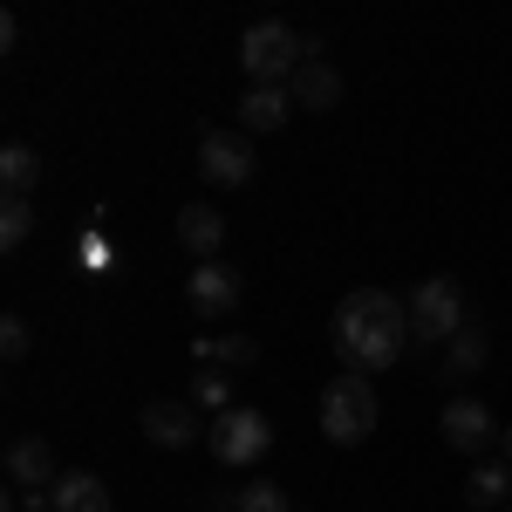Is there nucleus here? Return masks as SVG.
<instances>
[{"instance_id":"nucleus-1","label":"nucleus","mask_w":512,"mask_h":512,"mask_svg":"<svg viewBox=\"0 0 512 512\" xmlns=\"http://www.w3.org/2000/svg\"><path fill=\"white\" fill-rule=\"evenodd\" d=\"M410 301H396L390 287H355V294H342V308H335V321H328V342H335V355L349 362L355 376H376V369H390L396 355L410 349Z\"/></svg>"},{"instance_id":"nucleus-2","label":"nucleus","mask_w":512,"mask_h":512,"mask_svg":"<svg viewBox=\"0 0 512 512\" xmlns=\"http://www.w3.org/2000/svg\"><path fill=\"white\" fill-rule=\"evenodd\" d=\"M369 431H376V390H369V376L349 369L321 390V437L328 444H362Z\"/></svg>"},{"instance_id":"nucleus-3","label":"nucleus","mask_w":512,"mask_h":512,"mask_svg":"<svg viewBox=\"0 0 512 512\" xmlns=\"http://www.w3.org/2000/svg\"><path fill=\"white\" fill-rule=\"evenodd\" d=\"M239 62L253 82H294V69L308 62V41L294 35L287 21H253L246 41H239Z\"/></svg>"},{"instance_id":"nucleus-4","label":"nucleus","mask_w":512,"mask_h":512,"mask_svg":"<svg viewBox=\"0 0 512 512\" xmlns=\"http://www.w3.org/2000/svg\"><path fill=\"white\" fill-rule=\"evenodd\" d=\"M410 328H417V342H451L458 328H472L465 287H458L451 274H431L417 294H410Z\"/></svg>"},{"instance_id":"nucleus-5","label":"nucleus","mask_w":512,"mask_h":512,"mask_svg":"<svg viewBox=\"0 0 512 512\" xmlns=\"http://www.w3.org/2000/svg\"><path fill=\"white\" fill-rule=\"evenodd\" d=\"M205 444H212V458H219V465H260V458L274 451V424H267L260 410H246V403H233L226 417H212V431H205Z\"/></svg>"},{"instance_id":"nucleus-6","label":"nucleus","mask_w":512,"mask_h":512,"mask_svg":"<svg viewBox=\"0 0 512 512\" xmlns=\"http://www.w3.org/2000/svg\"><path fill=\"white\" fill-rule=\"evenodd\" d=\"M198 171H205V185H219V192L253 185V144H246V130H205V137H198Z\"/></svg>"},{"instance_id":"nucleus-7","label":"nucleus","mask_w":512,"mask_h":512,"mask_svg":"<svg viewBox=\"0 0 512 512\" xmlns=\"http://www.w3.org/2000/svg\"><path fill=\"white\" fill-rule=\"evenodd\" d=\"M437 431H444L451 451H465V458H485V451L499 444V424H492V410H485L478 396H451L444 417H437Z\"/></svg>"},{"instance_id":"nucleus-8","label":"nucleus","mask_w":512,"mask_h":512,"mask_svg":"<svg viewBox=\"0 0 512 512\" xmlns=\"http://www.w3.org/2000/svg\"><path fill=\"white\" fill-rule=\"evenodd\" d=\"M7 478H14V492H28V499H48L55 492V451H48V437H14L7 444Z\"/></svg>"},{"instance_id":"nucleus-9","label":"nucleus","mask_w":512,"mask_h":512,"mask_svg":"<svg viewBox=\"0 0 512 512\" xmlns=\"http://www.w3.org/2000/svg\"><path fill=\"white\" fill-rule=\"evenodd\" d=\"M185 301H192L205 321H219V315H233L239 308V274L226 267V260H198L192 280H185Z\"/></svg>"},{"instance_id":"nucleus-10","label":"nucleus","mask_w":512,"mask_h":512,"mask_svg":"<svg viewBox=\"0 0 512 512\" xmlns=\"http://www.w3.org/2000/svg\"><path fill=\"white\" fill-rule=\"evenodd\" d=\"M144 437L151 444H164V451H185V444H198V403H171V396H151L144 403Z\"/></svg>"},{"instance_id":"nucleus-11","label":"nucleus","mask_w":512,"mask_h":512,"mask_svg":"<svg viewBox=\"0 0 512 512\" xmlns=\"http://www.w3.org/2000/svg\"><path fill=\"white\" fill-rule=\"evenodd\" d=\"M287 96H294V110H315V117H321V110L342 103V76H335L321 55H308V62L294 69V82H287Z\"/></svg>"},{"instance_id":"nucleus-12","label":"nucleus","mask_w":512,"mask_h":512,"mask_svg":"<svg viewBox=\"0 0 512 512\" xmlns=\"http://www.w3.org/2000/svg\"><path fill=\"white\" fill-rule=\"evenodd\" d=\"M287 110H294L287 82H253V89L239 96V130H280Z\"/></svg>"},{"instance_id":"nucleus-13","label":"nucleus","mask_w":512,"mask_h":512,"mask_svg":"<svg viewBox=\"0 0 512 512\" xmlns=\"http://www.w3.org/2000/svg\"><path fill=\"white\" fill-rule=\"evenodd\" d=\"M178 239H185L192 260H219V246H226V212H212V205H185V212H178Z\"/></svg>"},{"instance_id":"nucleus-14","label":"nucleus","mask_w":512,"mask_h":512,"mask_svg":"<svg viewBox=\"0 0 512 512\" xmlns=\"http://www.w3.org/2000/svg\"><path fill=\"white\" fill-rule=\"evenodd\" d=\"M48 512H110V485L96 472H62L48 492Z\"/></svg>"},{"instance_id":"nucleus-15","label":"nucleus","mask_w":512,"mask_h":512,"mask_svg":"<svg viewBox=\"0 0 512 512\" xmlns=\"http://www.w3.org/2000/svg\"><path fill=\"white\" fill-rule=\"evenodd\" d=\"M192 355L198 369H246V362H260V342L253 335H198Z\"/></svg>"},{"instance_id":"nucleus-16","label":"nucleus","mask_w":512,"mask_h":512,"mask_svg":"<svg viewBox=\"0 0 512 512\" xmlns=\"http://www.w3.org/2000/svg\"><path fill=\"white\" fill-rule=\"evenodd\" d=\"M506 492H512V465L506 458H478L472 478H465V499L478 512H492V506H506Z\"/></svg>"},{"instance_id":"nucleus-17","label":"nucleus","mask_w":512,"mask_h":512,"mask_svg":"<svg viewBox=\"0 0 512 512\" xmlns=\"http://www.w3.org/2000/svg\"><path fill=\"white\" fill-rule=\"evenodd\" d=\"M485 355H492V342H485V328H458L451 342H444V383L451 376H472V369H485Z\"/></svg>"},{"instance_id":"nucleus-18","label":"nucleus","mask_w":512,"mask_h":512,"mask_svg":"<svg viewBox=\"0 0 512 512\" xmlns=\"http://www.w3.org/2000/svg\"><path fill=\"white\" fill-rule=\"evenodd\" d=\"M0 185H7V198H35L41 158L28 151V144H7V151H0Z\"/></svg>"},{"instance_id":"nucleus-19","label":"nucleus","mask_w":512,"mask_h":512,"mask_svg":"<svg viewBox=\"0 0 512 512\" xmlns=\"http://www.w3.org/2000/svg\"><path fill=\"white\" fill-rule=\"evenodd\" d=\"M35 233V198H0V246L14 253V246H28Z\"/></svg>"},{"instance_id":"nucleus-20","label":"nucleus","mask_w":512,"mask_h":512,"mask_svg":"<svg viewBox=\"0 0 512 512\" xmlns=\"http://www.w3.org/2000/svg\"><path fill=\"white\" fill-rule=\"evenodd\" d=\"M192 403H198V410H212V417H226V410H233V376H226V369H198Z\"/></svg>"},{"instance_id":"nucleus-21","label":"nucleus","mask_w":512,"mask_h":512,"mask_svg":"<svg viewBox=\"0 0 512 512\" xmlns=\"http://www.w3.org/2000/svg\"><path fill=\"white\" fill-rule=\"evenodd\" d=\"M233 512H287V492H280L274 478H253V485L233 492Z\"/></svg>"},{"instance_id":"nucleus-22","label":"nucleus","mask_w":512,"mask_h":512,"mask_svg":"<svg viewBox=\"0 0 512 512\" xmlns=\"http://www.w3.org/2000/svg\"><path fill=\"white\" fill-rule=\"evenodd\" d=\"M0 355H7V362L28 355V321H21V315H0Z\"/></svg>"},{"instance_id":"nucleus-23","label":"nucleus","mask_w":512,"mask_h":512,"mask_svg":"<svg viewBox=\"0 0 512 512\" xmlns=\"http://www.w3.org/2000/svg\"><path fill=\"white\" fill-rule=\"evenodd\" d=\"M82 260H89V267L103 274V267H110V246H103V239H82Z\"/></svg>"},{"instance_id":"nucleus-24","label":"nucleus","mask_w":512,"mask_h":512,"mask_svg":"<svg viewBox=\"0 0 512 512\" xmlns=\"http://www.w3.org/2000/svg\"><path fill=\"white\" fill-rule=\"evenodd\" d=\"M499 458H506V465H512V424H506V431H499Z\"/></svg>"},{"instance_id":"nucleus-25","label":"nucleus","mask_w":512,"mask_h":512,"mask_svg":"<svg viewBox=\"0 0 512 512\" xmlns=\"http://www.w3.org/2000/svg\"><path fill=\"white\" fill-rule=\"evenodd\" d=\"M212 512H233V506H212Z\"/></svg>"},{"instance_id":"nucleus-26","label":"nucleus","mask_w":512,"mask_h":512,"mask_svg":"<svg viewBox=\"0 0 512 512\" xmlns=\"http://www.w3.org/2000/svg\"><path fill=\"white\" fill-rule=\"evenodd\" d=\"M506 512H512V506H506Z\"/></svg>"}]
</instances>
